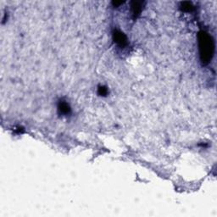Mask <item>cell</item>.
I'll return each mask as SVG.
<instances>
[{
    "mask_svg": "<svg viewBox=\"0 0 217 217\" xmlns=\"http://www.w3.org/2000/svg\"><path fill=\"white\" fill-rule=\"evenodd\" d=\"M199 44L201 60L203 64H208L212 59L214 54V42L211 36L205 31H200L199 34Z\"/></svg>",
    "mask_w": 217,
    "mask_h": 217,
    "instance_id": "obj_1",
    "label": "cell"
},
{
    "mask_svg": "<svg viewBox=\"0 0 217 217\" xmlns=\"http://www.w3.org/2000/svg\"><path fill=\"white\" fill-rule=\"evenodd\" d=\"M113 37H114L115 42L117 44L120 45V46H125V45H127V37L121 31H115L114 32V34H113Z\"/></svg>",
    "mask_w": 217,
    "mask_h": 217,
    "instance_id": "obj_2",
    "label": "cell"
},
{
    "mask_svg": "<svg viewBox=\"0 0 217 217\" xmlns=\"http://www.w3.org/2000/svg\"><path fill=\"white\" fill-rule=\"evenodd\" d=\"M59 111L60 114L63 115H68L70 112V108L69 104L66 103L65 101H60L59 103Z\"/></svg>",
    "mask_w": 217,
    "mask_h": 217,
    "instance_id": "obj_3",
    "label": "cell"
},
{
    "mask_svg": "<svg viewBox=\"0 0 217 217\" xmlns=\"http://www.w3.org/2000/svg\"><path fill=\"white\" fill-rule=\"evenodd\" d=\"M142 3L140 2H133L132 3V5H131V8H132V12H133V14L134 15H138V14H140L142 10V6H141Z\"/></svg>",
    "mask_w": 217,
    "mask_h": 217,
    "instance_id": "obj_4",
    "label": "cell"
},
{
    "mask_svg": "<svg viewBox=\"0 0 217 217\" xmlns=\"http://www.w3.org/2000/svg\"><path fill=\"white\" fill-rule=\"evenodd\" d=\"M183 9L184 10H187V11H191L193 9V6L191 4V3H188V2H185L183 4Z\"/></svg>",
    "mask_w": 217,
    "mask_h": 217,
    "instance_id": "obj_5",
    "label": "cell"
},
{
    "mask_svg": "<svg viewBox=\"0 0 217 217\" xmlns=\"http://www.w3.org/2000/svg\"><path fill=\"white\" fill-rule=\"evenodd\" d=\"M108 93V90L104 86H99L98 87V94L101 96H106Z\"/></svg>",
    "mask_w": 217,
    "mask_h": 217,
    "instance_id": "obj_6",
    "label": "cell"
}]
</instances>
